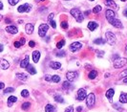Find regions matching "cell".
<instances>
[{
  "mask_svg": "<svg viewBox=\"0 0 127 112\" xmlns=\"http://www.w3.org/2000/svg\"><path fill=\"white\" fill-rule=\"evenodd\" d=\"M106 18H107L108 22H109L110 24H112L114 27L120 28V29L122 28L121 21L116 17V13H115L112 10H107V11H106Z\"/></svg>",
  "mask_w": 127,
  "mask_h": 112,
  "instance_id": "1",
  "label": "cell"
},
{
  "mask_svg": "<svg viewBox=\"0 0 127 112\" xmlns=\"http://www.w3.org/2000/svg\"><path fill=\"white\" fill-rule=\"evenodd\" d=\"M71 14L74 16V18L77 21V22H82L84 20V16H83V13L81 12V11L78 9V8H74L71 10Z\"/></svg>",
  "mask_w": 127,
  "mask_h": 112,
  "instance_id": "2",
  "label": "cell"
},
{
  "mask_svg": "<svg viewBox=\"0 0 127 112\" xmlns=\"http://www.w3.org/2000/svg\"><path fill=\"white\" fill-rule=\"evenodd\" d=\"M96 104V97H95V94L94 93H90L87 97H86V106L91 108L95 106Z\"/></svg>",
  "mask_w": 127,
  "mask_h": 112,
  "instance_id": "3",
  "label": "cell"
},
{
  "mask_svg": "<svg viewBox=\"0 0 127 112\" xmlns=\"http://www.w3.org/2000/svg\"><path fill=\"white\" fill-rule=\"evenodd\" d=\"M127 63V59L125 58H119L114 60V67L115 68H121Z\"/></svg>",
  "mask_w": 127,
  "mask_h": 112,
  "instance_id": "4",
  "label": "cell"
},
{
  "mask_svg": "<svg viewBox=\"0 0 127 112\" xmlns=\"http://www.w3.org/2000/svg\"><path fill=\"white\" fill-rule=\"evenodd\" d=\"M105 35H106V41L108 42L109 45H114L116 43V35L113 33L107 32Z\"/></svg>",
  "mask_w": 127,
  "mask_h": 112,
  "instance_id": "5",
  "label": "cell"
},
{
  "mask_svg": "<svg viewBox=\"0 0 127 112\" xmlns=\"http://www.w3.org/2000/svg\"><path fill=\"white\" fill-rule=\"evenodd\" d=\"M48 29H49V26L47 24H41L39 26V28H38V35H39V36L44 37L46 35V33H47Z\"/></svg>",
  "mask_w": 127,
  "mask_h": 112,
  "instance_id": "6",
  "label": "cell"
},
{
  "mask_svg": "<svg viewBox=\"0 0 127 112\" xmlns=\"http://www.w3.org/2000/svg\"><path fill=\"white\" fill-rule=\"evenodd\" d=\"M78 76V73L76 71H69L66 73V78L68 82H74Z\"/></svg>",
  "mask_w": 127,
  "mask_h": 112,
  "instance_id": "7",
  "label": "cell"
},
{
  "mask_svg": "<svg viewBox=\"0 0 127 112\" xmlns=\"http://www.w3.org/2000/svg\"><path fill=\"white\" fill-rule=\"evenodd\" d=\"M86 97H87V94H86L85 89H83V88L78 89L77 95H76V100L77 101H83L84 99H86Z\"/></svg>",
  "mask_w": 127,
  "mask_h": 112,
  "instance_id": "8",
  "label": "cell"
},
{
  "mask_svg": "<svg viewBox=\"0 0 127 112\" xmlns=\"http://www.w3.org/2000/svg\"><path fill=\"white\" fill-rule=\"evenodd\" d=\"M31 9H32V6L30 4H27L26 3V4H23V5L19 6L18 9H17V11L19 12H28L31 11Z\"/></svg>",
  "mask_w": 127,
  "mask_h": 112,
  "instance_id": "9",
  "label": "cell"
},
{
  "mask_svg": "<svg viewBox=\"0 0 127 112\" xmlns=\"http://www.w3.org/2000/svg\"><path fill=\"white\" fill-rule=\"evenodd\" d=\"M81 47H82V44L80 42H74V43H72L70 45L69 49H70L71 52H76L79 49H81Z\"/></svg>",
  "mask_w": 127,
  "mask_h": 112,
  "instance_id": "10",
  "label": "cell"
},
{
  "mask_svg": "<svg viewBox=\"0 0 127 112\" xmlns=\"http://www.w3.org/2000/svg\"><path fill=\"white\" fill-rule=\"evenodd\" d=\"M6 31H7L8 33H10V34L15 35V34H17L18 29H17L15 26H13V25H10V26H7V27H6Z\"/></svg>",
  "mask_w": 127,
  "mask_h": 112,
  "instance_id": "11",
  "label": "cell"
},
{
  "mask_svg": "<svg viewBox=\"0 0 127 112\" xmlns=\"http://www.w3.org/2000/svg\"><path fill=\"white\" fill-rule=\"evenodd\" d=\"M9 67H10L9 62L6 59H0V69H8Z\"/></svg>",
  "mask_w": 127,
  "mask_h": 112,
  "instance_id": "12",
  "label": "cell"
},
{
  "mask_svg": "<svg viewBox=\"0 0 127 112\" xmlns=\"http://www.w3.org/2000/svg\"><path fill=\"white\" fill-rule=\"evenodd\" d=\"M25 30H26V33H27L28 35H32V34H33V31H34V24H32V23L26 24Z\"/></svg>",
  "mask_w": 127,
  "mask_h": 112,
  "instance_id": "13",
  "label": "cell"
},
{
  "mask_svg": "<svg viewBox=\"0 0 127 112\" xmlns=\"http://www.w3.org/2000/svg\"><path fill=\"white\" fill-rule=\"evenodd\" d=\"M50 66L52 67V69L58 70V69H59L61 67V63L58 62V61H52V62H50Z\"/></svg>",
  "mask_w": 127,
  "mask_h": 112,
  "instance_id": "14",
  "label": "cell"
},
{
  "mask_svg": "<svg viewBox=\"0 0 127 112\" xmlns=\"http://www.w3.org/2000/svg\"><path fill=\"white\" fill-rule=\"evenodd\" d=\"M39 58H40V52H39V51H35V52L33 53V60H34V62H35V63L38 62Z\"/></svg>",
  "mask_w": 127,
  "mask_h": 112,
  "instance_id": "15",
  "label": "cell"
},
{
  "mask_svg": "<svg viewBox=\"0 0 127 112\" xmlns=\"http://www.w3.org/2000/svg\"><path fill=\"white\" fill-rule=\"evenodd\" d=\"M104 3H105V5H106V6H108V7L112 8V9H116V8H117V4L115 3V1H114V0H105V1H104Z\"/></svg>",
  "mask_w": 127,
  "mask_h": 112,
  "instance_id": "16",
  "label": "cell"
},
{
  "mask_svg": "<svg viewBox=\"0 0 127 112\" xmlns=\"http://www.w3.org/2000/svg\"><path fill=\"white\" fill-rule=\"evenodd\" d=\"M28 65H29V56L27 55V56L25 57V59L20 62V67H22V68H26Z\"/></svg>",
  "mask_w": 127,
  "mask_h": 112,
  "instance_id": "17",
  "label": "cell"
},
{
  "mask_svg": "<svg viewBox=\"0 0 127 112\" xmlns=\"http://www.w3.org/2000/svg\"><path fill=\"white\" fill-rule=\"evenodd\" d=\"M16 78H17V80L23 81V82H25V81L28 80V76L26 74H24V73H17L16 74Z\"/></svg>",
  "mask_w": 127,
  "mask_h": 112,
  "instance_id": "18",
  "label": "cell"
},
{
  "mask_svg": "<svg viewBox=\"0 0 127 112\" xmlns=\"http://www.w3.org/2000/svg\"><path fill=\"white\" fill-rule=\"evenodd\" d=\"M98 26V23L95 22V21H90V22L88 23V29H89L90 31H94Z\"/></svg>",
  "mask_w": 127,
  "mask_h": 112,
  "instance_id": "19",
  "label": "cell"
},
{
  "mask_svg": "<svg viewBox=\"0 0 127 112\" xmlns=\"http://www.w3.org/2000/svg\"><path fill=\"white\" fill-rule=\"evenodd\" d=\"M114 95H115V90H114V89H109V90H107V92H106V94H105L106 98L109 99V100H112V98L114 97Z\"/></svg>",
  "mask_w": 127,
  "mask_h": 112,
  "instance_id": "20",
  "label": "cell"
},
{
  "mask_svg": "<svg viewBox=\"0 0 127 112\" xmlns=\"http://www.w3.org/2000/svg\"><path fill=\"white\" fill-rule=\"evenodd\" d=\"M15 102H17V98L16 97H14V96L9 97V99H8V106L11 107L12 106V104H14Z\"/></svg>",
  "mask_w": 127,
  "mask_h": 112,
  "instance_id": "21",
  "label": "cell"
},
{
  "mask_svg": "<svg viewBox=\"0 0 127 112\" xmlns=\"http://www.w3.org/2000/svg\"><path fill=\"white\" fill-rule=\"evenodd\" d=\"M120 103L127 104V93H121L120 96Z\"/></svg>",
  "mask_w": 127,
  "mask_h": 112,
  "instance_id": "22",
  "label": "cell"
},
{
  "mask_svg": "<svg viewBox=\"0 0 127 112\" xmlns=\"http://www.w3.org/2000/svg\"><path fill=\"white\" fill-rule=\"evenodd\" d=\"M45 111L46 112H57L56 107L53 105H47L45 106Z\"/></svg>",
  "mask_w": 127,
  "mask_h": 112,
  "instance_id": "23",
  "label": "cell"
},
{
  "mask_svg": "<svg viewBox=\"0 0 127 112\" xmlns=\"http://www.w3.org/2000/svg\"><path fill=\"white\" fill-rule=\"evenodd\" d=\"M26 68H27L26 70H27V71H28L31 75H35V74L36 73V70H35V67H34L33 65H31V64H29Z\"/></svg>",
  "mask_w": 127,
  "mask_h": 112,
  "instance_id": "24",
  "label": "cell"
},
{
  "mask_svg": "<svg viewBox=\"0 0 127 112\" xmlns=\"http://www.w3.org/2000/svg\"><path fill=\"white\" fill-rule=\"evenodd\" d=\"M98 76V72L96 71V70H92L90 73H89V79H91V80H94L96 77Z\"/></svg>",
  "mask_w": 127,
  "mask_h": 112,
  "instance_id": "25",
  "label": "cell"
},
{
  "mask_svg": "<svg viewBox=\"0 0 127 112\" xmlns=\"http://www.w3.org/2000/svg\"><path fill=\"white\" fill-rule=\"evenodd\" d=\"M102 10V8H101V6H99V5H98V6H96L94 9H93V12L94 13H98L100 11Z\"/></svg>",
  "mask_w": 127,
  "mask_h": 112,
  "instance_id": "26",
  "label": "cell"
},
{
  "mask_svg": "<svg viewBox=\"0 0 127 112\" xmlns=\"http://www.w3.org/2000/svg\"><path fill=\"white\" fill-rule=\"evenodd\" d=\"M55 101L56 102H58V103H64V100L63 98L61 97V96H59V95H57V96H55Z\"/></svg>",
  "mask_w": 127,
  "mask_h": 112,
  "instance_id": "27",
  "label": "cell"
},
{
  "mask_svg": "<svg viewBox=\"0 0 127 112\" xmlns=\"http://www.w3.org/2000/svg\"><path fill=\"white\" fill-rule=\"evenodd\" d=\"M94 43H96V44H104L105 40L103 38H97V39L94 40Z\"/></svg>",
  "mask_w": 127,
  "mask_h": 112,
  "instance_id": "28",
  "label": "cell"
},
{
  "mask_svg": "<svg viewBox=\"0 0 127 112\" xmlns=\"http://www.w3.org/2000/svg\"><path fill=\"white\" fill-rule=\"evenodd\" d=\"M52 81L54 82V83H59L60 82V77L58 76V75H55V76H53L52 77Z\"/></svg>",
  "mask_w": 127,
  "mask_h": 112,
  "instance_id": "29",
  "label": "cell"
},
{
  "mask_svg": "<svg viewBox=\"0 0 127 112\" xmlns=\"http://www.w3.org/2000/svg\"><path fill=\"white\" fill-rule=\"evenodd\" d=\"M30 106H31V104L28 103V102H26V103H24V104L21 106V108H22L23 110H26V109H28Z\"/></svg>",
  "mask_w": 127,
  "mask_h": 112,
  "instance_id": "30",
  "label": "cell"
},
{
  "mask_svg": "<svg viewBox=\"0 0 127 112\" xmlns=\"http://www.w3.org/2000/svg\"><path fill=\"white\" fill-rule=\"evenodd\" d=\"M62 87H63L64 89H69V88L71 87V84H70V82H68V81L66 82V81H65V82H64V83H63V84H62Z\"/></svg>",
  "mask_w": 127,
  "mask_h": 112,
  "instance_id": "31",
  "label": "cell"
},
{
  "mask_svg": "<svg viewBox=\"0 0 127 112\" xmlns=\"http://www.w3.org/2000/svg\"><path fill=\"white\" fill-rule=\"evenodd\" d=\"M64 44H65V40L62 39V40H60L59 42H58V44H57V47L58 48V49H61L62 47L64 46Z\"/></svg>",
  "mask_w": 127,
  "mask_h": 112,
  "instance_id": "32",
  "label": "cell"
},
{
  "mask_svg": "<svg viewBox=\"0 0 127 112\" xmlns=\"http://www.w3.org/2000/svg\"><path fill=\"white\" fill-rule=\"evenodd\" d=\"M21 96H22V97H24V98H27V97L29 96V91H28L27 89L22 90V92H21Z\"/></svg>",
  "mask_w": 127,
  "mask_h": 112,
  "instance_id": "33",
  "label": "cell"
},
{
  "mask_svg": "<svg viewBox=\"0 0 127 112\" xmlns=\"http://www.w3.org/2000/svg\"><path fill=\"white\" fill-rule=\"evenodd\" d=\"M14 91V88H12V87H8V88H6L5 90H4V93L6 94V93H12V92H13Z\"/></svg>",
  "mask_w": 127,
  "mask_h": 112,
  "instance_id": "34",
  "label": "cell"
},
{
  "mask_svg": "<svg viewBox=\"0 0 127 112\" xmlns=\"http://www.w3.org/2000/svg\"><path fill=\"white\" fill-rule=\"evenodd\" d=\"M123 77H127V69L123 70L121 73H120V79L121 78H123Z\"/></svg>",
  "mask_w": 127,
  "mask_h": 112,
  "instance_id": "35",
  "label": "cell"
},
{
  "mask_svg": "<svg viewBox=\"0 0 127 112\" xmlns=\"http://www.w3.org/2000/svg\"><path fill=\"white\" fill-rule=\"evenodd\" d=\"M18 2H19V0H9V3H10V5H12V6H14V5H16Z\"/></svg>",
  "mask_w": 127,
  "mask_h": 112,
  "instance_id": "36",
  "label": "cell"
},
{
  "mask_svg": "<svg viewBox=\"0 0 127 112\" xmlns=\"http://www.w3.org/2000/svg\"><path fill=\"white\" fill-rule=\"evenodd\" d=\"M49 23H50V25L54 28V29H56L57 28V24H56V22L54 21V20H51V21H49Z\"/></svg>",
  "mask_w": 127,
  "mask_h": 112,
  "instance_id": "37",
  "label": "cell"
},
{
  "mask_svg": "<svg viewBox=\"0 0 127 112\" xmlns=\"http://www.w3.org/2000/svg\"><path fill=\"white\" fill-rule=\"evenodd\" d=\"M61 27H62L63 29H67V28H68V23H67L66 21H62V22H61Z\"/></svg>",
  "mask_w": 127,
  "mask_h": 112,
  "instance_id": "38",
  "label": "cell"
},
{
  "mask_svg": "<svg viewBox=\"0 0 127 112\" xmlns=\"http://www.w3.org/2000/svg\"><path fill=\"white\" fill-rule=\"evenodd\" d=\"M13 45H14V47H15V48H19L20 46H22V45H21V43H20L19 41H14Z\"/></svg>",
  "mask_w": 127,
  "mask_h": 112,
  "instance_id": "39",
  "label": "cell"
},
{
  "mask_svg": "<svg viewBox=\"0 0 127 112\" xmlns=\"http://www.w3.org/2000/svg\"><path fill=\"white\" fill-rule=\"evenodd\" d=\"M65 54H66V53H65L64 51H61V52L58 53V54H57V56H58V57H60V58H62V57H65Z\"/></svg>",
  "mask_w": 127,
  "mask_h": 112,
  "instance_id": "40",
  "label": "cell"
},
{
  "mask_svg": "<svg viewBox=\"0 0 127 112\" xmlns=\"http://www.w3.org/2000/svg\"><path fill=\"white\" fill-rule=\"evenodd\" d=\"M65 112H74V107H73V106H69V107H67L66 110H65Z\"/></svg>",
  "mask_w": 127,
  "mask_h": 112,
  "instance_id": "41",
  "label": "cell"
},
{
  "mask_svg": "<svg viewBox=\"0 0 127 112\" xmlns=\"http://www.w3.org/2000/svg\"><path fill=\"white\" fill-rule=\"evenodd\" d=\"M44 79H45V81H47V82H50V81L52 80V76H50V75H46Z\"/></svg>",
  "mask_w": 127,
  "mask_h": 112,
  "instance_id": "42",
  "label": "cell"
},
{
  "mask_svg": "<svg viewBox=\"0 0 127 112\" xmlns=\"http://www.w3.org/2000/svg\"><path fill=\"white\" fill-rule=\"evenodd\" d=\"M54 16H55V14H54V13H51V14H49V16H48V21H51V20H53Z\"/></svg>",
  "mask_w": 127,
  "mask_h": 112,
  "instance_id": "43",
  "label": "cell"
},
{
  "mask_svg": "<svg viewBox=\"0 0 127 112\" xmlns=\"http://www.w3.org/2000/svg\"><path fill=\"white\" fill-rule=\"evenodd\" d=\"M29 46H30V47H32V48H33V47H35V41L31 40V41L29 42Z\"/></svg>",
  "mask_w": 127,
  "mask_h": 112,
  "instance_id": "44",
  "label": "cell"
},
{
  "mask_svg": "<svg viewBox=\"0 0 127 112\" xmlns=\"http://www.w3.org/2000/svg\"><path fill=\"white\" fill-rule=\"evenodd\" d=\"M19 42L21 43V45H24V44H25V38H24V37H21V39H20Z\"/></svg>",
  "mask_w": 127,
  "mask_h": 112,
  "instance_id": "45",
  "label": "cell"
},
{
  "mask_svg": "<svg viewBox=\"0 0 127 112\" xmlns=\"http://www.w3.org/2000/svg\"><path fill=\"white\" fill-rule=\"evenodd\" d=\"M5 87V84L3 83H0V89H3Z\"/></svg>",
  "mask_w": 127,
  "mask_h": 112,
  "instance_id": "46",
  "label": "cell"
},
{
  "mask_svg": "<svg viewBox=\"0 0 127 112\" xmlns=\"http://www.w3.org/2000/svg\"><path fill=\"white\" fill-rule=\"evenodd\" d=\"M76 110H77V112H80V111H82V106H78V107H77V109H76Z\"/></svg>",
  "mask_w": 127,
  "mask_h": 112,
  "instance_id": "47",
  "label": "cell"
},
{
  "mask_svg": "<svg viewBox=\"0 0 127 112\" xmlns=\"http://www.w3.org/2000/svg\"><path fill=\"white\" fill-rule=\"evenodd\" d=\"M123 15L127 17V9H126V10H124V12H123Z\"/></svg>",
  "mask_w": 127,
  "mask_h": 112,
  "instance_id": "48",
  "label": "cell"
},
{
  "mask_svg": "<svg viewBox=\"0 0 127 112\" xmlns=\"http://www.w3.org/2000/svg\"><path fill=\"white\" fill-rule=\"evenodd\" d=\"M3 49H4V48H3V45H2V44H0V52H2V51H3Z\"/></svg>",
  "mask_w": 127,
  "mask_h": 112,
  "instance_id": "49",
  "label": "cell"
},
{
  "mask_svg": "<svg viewBox=\"0 0 127 112\" xmlns=\"http://www.w3.org/2000/svg\"><path fill=\"white\" fill-rule=\"evenodd\" d=\"M3 9V4H2V2L0 1V10H2Z\"/></svg>",
  "mask_w": 127,
  "mask_h": 112,
  "instance_id": "50",
  "label": "cell"
},
{
  "mask_svg": "<svg viewBox=\"0 0 127 112\" xmlns=\"http://www.w3.org/2000/svg\"><path fill=\"white\" fill-rule=\"evenodd\" d=\"M123 83H127V77L123 79Z\"/></svg>",
  "mask_w": 127,
  "mask_h": 112,
  "instance_id": "51",
  "label": "cell"
},
{
  "mask_svg": "<svg viewBox=\"0 0 127 112\" xmlns=\"http://www.w3.org/2000/svg\"><path fill=\"white\" fill-rule=\"evenodd\" d=\"M89 13H90V11H86V12H84V14H86V15H87V14H89Z\"/></svg>",
  "mask_w": 127,
  "mask_h": 112,
  "instance_id": "52",
  "label": "cell"
},
{
  "mask_svg": "<svg viewBox=\"0 0 127 112\" xmlns=\"http://www.w3.org/2000/svg\"><path fill=\"white\" fill-rule=\"evenodd\" d=\"M6 22H8V23H9V22H11V20H10L9 18H7V19H6Z\"/></svg>",
  "mask_w": 127,
  "mask_h": 112,
  "instance_id": "53",
  "label": "cell"
},
{
  "mask_svg": "<svg viewBox=\"0 0 127 112\" xmlns=\"http://www.w3.org/2000/svg\"><path fill=\"white\" fill-rule=\"evenodd\" d=\"M41 1H44V0H35V2H37V3L38 2H41Z\"/></svg>",
  "mask_w": 127,
  "mask_h": 112,
  "instance_id": "54",
  "label": "cell"
},
{
  "mask_svg": "<svg viewBox=\"0 0 127 112\" xmlns=\"http://www.w3.org/2000/svg\"><path fill=\"white\" fill-rule=\"evenodd\" d=\"M22 22H23V21H22V20H18V23H19V24H21V23H22Z\"/></svg>",
  "mask_w": 127,
  "mask_h": 112,
  "instance_id": "55",
  "label": "cell"
},
{
  "mask_svg": "<svg viewBox=\"0 0 127 112\" xmlns=\"http://www.w3.org/2000/svg\"><path fill=\"white\" fill-rule=\"evenodd\" d=\"M125 54L127 55V45H126V47H125Z\"/></svg>",
  "mask_w": 127,
  "mask_h": 112,
  "instance_id": "56",
  "label": "cell"
},
{
  "mask_svg": "<svg viewBox=\"0 0 127 112\" xmlns=\"http://www.w3.org/2000/svg\"><path fill=\"white\" fill-rule=\"evenodd\" d=\"M1 19H2V15L0 14V21H1Z\"/></svg>",
  "mask_w": 127,
  "mask_h": 112,
  "instance_id": "57",
  "label": "cell"
},
{
  "mask_svg": "<svg viewBox=\"0 0 127 112\" xmlns=\"http://www.w3.org/2000/svg\"><path fill=\"white\" fill-rule=\"evenodd\" d=\"M121 1H123V2H124V1H126V0H121Z\"/></svg>",
  "mask_w": 127,
  "mask_h": 112,
  "instance_id": "58",
  "label": "cell"
},
{
  "mask_svg": "<svg viewBox=\"0 0 127 112\" xmlns=\"http://www.w3.org/2000/svg\"><path fill=\"white\" fill-rule=\"evenodd\" d=\"M90 1H94V0H90Z\"/></svg>",
  "mask_w": 127,
  "mask_h": 112,
  "instance_id": "59",
  "label": "cell"
}]
</instances>
